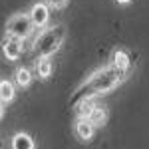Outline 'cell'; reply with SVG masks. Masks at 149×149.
Here are the masks:
<instances>
[{"mask_svg":"<svg viewBox=\"0 0 149 149\" xmlns=\"http://www.w3.org/2000/svg\"><path fill=\"white\" fill-rule=\"evenodd\" d=\"M123 78H125V74H121V72L115 70L113 66L97 70V72H93L92 76L76 90L74 97H72V103L76 105V103L81 102V100H93V97H97V95L109 93L111 90H115V88L121 84Z\"/></svg>","mask_w":149,"mask_h":149,"instance_id":"cell-1","label":"cell"},{"mask_svg":"<svg viewBox=\"0 0 149 149\" xmlns=\"http://www.w3.org/2000/svg\"><path fill=\"white\" fill-rule=\"evenodd\" d=\"M64 38H66V30H64V26H52V28H46V30H42L40 36L36 38L34 52L38 54V58L54 56L58 50H60L62 42H64Z\"/></svg>","mask_w":149,"mask_h":149,"instance_id":"cell-2","label":"cell"},{"mask_svg":"<svg viewBox=\"0 0 149 149\" xmlns=\"http://www.w3.org/2000/svg\"><path fill=\"white\" fill-rule=\"evenodd\" d=\"M34 30V24L30 20L28 14H14L10 20L6 22V32L12 38H18V40H26L28 36L32 34Z\"/></svg>","mask_w":149,"mask_h":149,"instance_id":"cell-3","label":"cell"},{"mask_svg":"<svg viewBox=\"0 0 149 149\" xmlns=\"http://www.w3.org/2000/svg\"><path fill=\"white\" fill-rule=\"evenodd\" d=\"M28 16H30L32 24H34V28H44L48 24V20H50V6L44 4V2H38V4H34L30 8Z\"/></svg>","mask_w":149,"mask_h":149,"instance_id":"cell-4","label":"cell"},{"mask_svg":"<svg viewBox=\"0 0 149 149\" xmlns=\"http://www.w3.org/2000/svg\"><path fill=\"white\" fill-rule=\"evenodd\" d=\"M22 40H18V38H4V42H2V54L6 56V60H10V62H16L18 58L22 56Z\"/></svg>","mask_w":149,"mask_h":149,"instance_id":"cell-5","label":"cell"},{"mask_svg":"<svg viewBox=\"0 0 149 149\" xmlns=\"http://www.w3.org/2000/svg\"><path fill=\"white\" fill-rule=\"evenodd\" d=\"M74 131H76L80 141H92L93 135H95V127L88 117H78V121L74 125Z\"/></svg>","mask_w":149,"mask_h":149,"instance_id":"cell-6","label":"cell"},{"mask_svg":"<svg viewBox=\"0 0 149 149\" xmlns=\"http://www.w3.org/2000/svg\"><path fill=\"white\" fill-rule=\"evenodd\" d=\"M10 147L12 149H36V143L28 133H16L10 141Z\"/></svg>","mask_w":149,"mask_h":149,"instance_id":"cell-7","label":"cell"},{"mask_svg":"<svg viewBox=\"0 0 149 149\" xmlns=\"http://www.w3.org/2000/svg\"><path fill=\"white\" fill-rule=\"evenodd\" d=\"M88 119L93 123V127H103L107 123V109H105L103 105H97V103H95Z\"/></svg>","mask_w":149,"mask_h":149,"instance_id":"cell-8","label":"cell"},{"mask_svg":"<svg viewBox=\"0 0 149 149\" xmlns=\"http://www.w3.org/2000/svg\"><path fill=\"white\" fill-rule=\"evenodd\" d=\"M52 72H54V64H52L50 58H38L36 60V74H38V78L48 80L52 76Z\"/></svg>","mask_w":149,"mask_h":149,"instance_id":"cell-9","label":"cell"},{"mask_svg":"<svg viewBox=\"0 0 149 149\" xmlns=\"http://www.w3.org/2000/svg\"><path fill=\"white\" fill-rule=\"evenodd\" d=\"M16 95V88L10 80H0V102L2 103H10Z\"/></svg>","mask_w":149,"mask_h":149,"instance_id":"cell-10","label":"cell"},{"mask_svg":"<svg viewBox=\"0 0 149 149\" xmlns=\"http://www.w3.org/2000/svg\"><path fill=\"white\" fill-rule=\"evenodd\" d=\"M129 64H131V62H129L127 52H123V50H117V52L113 54V64H111V66H113L115 70H119L121 74H125L127 70H129Z\"/></svg>","mask_w":149,"mask_h":149,"instance_id":"cell-11","label":"cell"},{"mask_svg":"<svg viewBox=\"0 0 149 149\" xmlns=\"http://www.w3.org/2000/svg\"><path fill=\"white\" fill-rule=\"evenodd\" d=\"M14 80H16V84H18L20 88H28L30 81H32V72H30L28 68H18V70H16Z\"/></svg>","mask_w":149,"mask_h":149,"instance_id":"cell-12","label":"cell"},{"mask_svg":"<svg viewBox=\"0 0 149 149\" xmlns=\"http://www.w3.org/2000/svg\"><path fill=\"white\" fill-rule=\"evenodd\" d=\"M93 105H95L93 100H81V102H78L76 103V113H78V117H90Z\"/></svg>","mask_w":149,"mask_h":149,"instance_id":"cell-13","label":"cell"},{"mask_svg":"<svg viewBox=\"0 0 149 149\" xmlns=\"http://www.w3.org/2000/svg\"><path fill=\"white\" fill-rule=\"evenodd\" d=\"M50 8H64L68 4V0H46Z\"/></svg>","mask_w":149,"mask_h":149,"instance_id":"cell-14","label":"cell"},{"mask_svg":"<svg viewBox=\"0 0 149 149\" xmlns=\"http://www.w3.org/2000/svg\"><path fill=\"white\" fill-rule=\"evenodd\" d=\"M4 107H6V103H2V102H0V119L4 117Z\"/></svg>","mask_w":149,"mask_h":149,"instance_id":"cell-15","label":"cell"},{"mask_svg":"<svg viewBox=\"0 0 149 149\" xmlns=\"http://www.w3.org/2000/svg\"><path fill=\"white\" fill-rule=\"evenodd\" d=\"M119 4H127V2H131V0H117Z\"/></svg>","mask_w":149,"mask_h":149,"instance_id":"cell-16","label":"cell"}]
</instances>
